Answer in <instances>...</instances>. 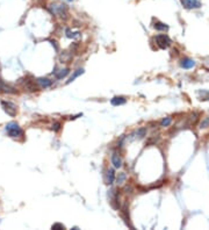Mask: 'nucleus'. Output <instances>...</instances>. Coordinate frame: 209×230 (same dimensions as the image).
Segmentation results:
<instances>
[{"mask_svg": "<svg viewBox=\"0 0 209 230\" xmlns=\"http://www.w3.org/2000/svg\"><path fill=\"white\" fill-rule=\"evenodd\" d=\"M37 82L42 87H49L50 85H51V80H49V79H47V78H40Z\"/></svg>", "mask_w": 209, "mask_h": 230, "instance_id": "obj_10", "label": "nucleus"}, {"mask_svg": "<svg viewBox=\"0 0 209 230\" xmlns=\"http://www.w3.org/2000/svg\"><path fill=\"white\" fill-rule=\"evenodd\" d=\"M59 127H61V125H59V123H55V125H53V129L57 131V130L59 129Z\"/></svg>", "mask_w": 209, "mask_h": 230, "instance_id": "obj_20", "label": "nucleus"}, {"mask_svg": "<svg viewBox=\"0 0 209 230\" xmlns=\"http://www.w3.org/2000/svg\"><path fill=\"white\" fill-rule=\"evenodd\" d=\"M6 131L8 133L11 137H18L22 135V130L19 127V125L16 122H10L6 126Z\"/></svg>", "mask_w": 209, "mask_h": 230, "instance_id": "obj_1", "label": "nucleus"}, {"mask_svg": "<svg viewBox=\"0 0 209 230\" xmlns=\"http://www.w3.org/2000/svg\"><path fill=\"white\" fill-rule=\"evenodd\" d=\"M112 164L114 165L115 168H119L122 166V159H121V157L116 152L112 155Z\"/></svg>", "mask_w": 209, "mask_h": 230, "instance_id": "obj_6", "label": "nucleus"}, {"mask_svg": "<svg viewBox=\"0 0 209 230\" xmlns=\"http://www.w3.org/2000/svg\"><path fill=\"white\" fill-rule=\"evenodd\" d=\"M207 127H209V116L208 117H206V119L201 122V125H200V128H207Z\"/></svg>", "mask_w": 209, "mask_h": 230, "instance_id": "obj_17", "label": "nucleus"}, {"mask_svg": "<svg viewBox=\"0 0 209 230\" xmlns=\"http://www.w3.org/2000/svg\"><path fill=\"white\" fill-rule=\"evenodd\" d=\"M0 88H1L2 91L8 92V93H15L14 88H12V87H10V86H6L4 84H0Z\"/></svg>", "mask_w": 209, "mask_h": 230, "instance_id": "obj_15", "label": "nucleus"}, {"mask_svg": "<svg viewBox=\"0 0 209 230\" xmlns=\"http://www.w3.org/2000/svg\"><path fill=\"white\" fill-rule=\"evenodd\" d=\"M114 171L113 170H108V172H107V182L108 184H112V182L114 181Z\"/></svg>", "mask_w": 209, "mask_h": 230, "instance_id": "obj_12", "label": "nucleus"}, {"mask_svg": "<svg viewBox=\"0 0 209 230\" xmlns=\"http://www.w3.org/2000/svg\"><path fill=\"white\" fill-rule=\"evenodd\" d=\"M49 10L51 11V13H53V14H57L62 18L63 16L66 18L67 8L64 4H52V5H50Z\"/></svg>", "mask_w": 209, "mask_h": 230, "instance_id": "obj_2", "label": "nucleus"}, {"mask_svg": "<svg viewBox=\"0 0 209 230\" xmlns=\"http://www.w3.org/2000/svg\"><path fill=\"white\" fill-rule=\"evenodd\" d=\"M126 179H127V176H126V173L124 172H121L119 173V176H117V184H123L124 181H126Z\"/></svg>", "mask_w": 209, "mask_h": 230, "instance_id": "obj_14", "label": "nucleus"}, {"mask_svg": "<svg viewBox=\"0 0 209 230\" xmlns=\"http://www.w3.org/2000/svg\"><path fill=\"white\" fill-rule=\"evenodd\" d=\"M155 28H156L157 30H167L168 27H167L166 24L162 23V22H157V23H155Z\"/></svg>", "mask_w": 209, "mask_h": 230, "instance_id": "obj_13", "label": "nucleus"}, {"mask_svg": "<svg viewBox=\"0 0 209 230\" xmlns=\"http://www.w3.org/2000/svg\"><path fill=\"white\" fill-rule=\"evenodd\" d=\"M194 65H195L194 61H192L190 58H185V59L181 61V66L184 67V69H190V67H193Z\"/></svg>", "mask_w": 209, "mask_h": 230, "instance_id": "obj_8", "label": "nucleus"}, {"mask_svg": "<svg viewBox=\"0 0 209 230\" xmlns=\"http://www.w3.org/2000/svg\"><path fill=\"white\" fill-rule=\"evenodd\" d=\"M156 42L162 49H165L171 44V40L166 35H158L156 37Z\"/></svg>", "mask_w": 209, "mask_h": 230, "instance_id": "obj_4", "label": "nucleus"}, {"mask_svg": "<svg viewBox=\"0 0 209 230\" xmlns=\"http://www.w3.org/2000/svg\"><path fill=\"white\" fill-rule=\"evenodd\" d=\"M83 73H84V69H78L77 71H75V72H73V75H72V76H71V78H70L69 80H67V83H66V84H70V83H72V82H73V80H75V79H76L77 77H79V76H80V75H83Z\"/></svg>", "mask_w": 209, "mask_h": 230, "instance_id": "obj_9", "label": "nucleus"}, {"mask_svg": "<svg viewBox=\"0 0 209 230\" xmlns=\"http://www.w3.org/2000/svg\"><path fill=\"white\" fill-rule=\"evenodd\" d=\"M57 228H61V229H64V225L59 224V223H57V224H53V225H52V229H57Z\"/></svg>", "mask_w": 209, "mask_h": 230, "instance_id": "obj_19", "label": "nucleus"}, {"mask_svg": "<svg viewBox=\"0 0 209 230\" xmlns=\"http://www.w3.org/2000/svg\"><path fill=\"white\" fill-rule=\"evenodd\" d=\"M1 106H2V108L5 110V113H7L10 116H15L16 113H18L16 106L13 102H11V101H1Z\"/></svg>", "mask_w": 209, "mask_h": 230, "instance_id": "obj_3", "label": "nucleus"}, {"mask_svg": "<svg viewBox=\"0 0 209 230\" xmlns=\"http://www.w3.org/2000/svg\"><path fill=\"white\" fill-rule=\"evenodd\" d=\"M67 1H72V0H67Z\"/></svg>", "mask_w": 209, "mask_h": 230, "instance_id": "obj_21", "label": "nucleus"}, {"mask_svg": "<svg viewBox=\"0 0 209 230\" xmlns=\"http://www.w3.org/2000/svg\"><path fill=\"white\" fill-rule=\"evenodd\" d=\"M126 98L123 96H114L112 100H110V104L113 106H120V105H124L126 104Z\"/></svg>", "mask_w": 209, "mask_h": 230, "instance_id": "obj_7", "label": "nucleus"}, {"mask_svg": "<svg viewBox=\"0 0 209 230\" xmlns=\"http://www.w3.org/2000/svg\"><path fill=\"white\" fill-rule=\"evenodd\" d=\"M181 4L186 8H199L201 6L199 0H181Z\"/></svg>", "mask_w": 209, "mask_h": 230, "instance_id": "obj_5", "label": "nucleus"}, {"mask_svg": "<svg viewBox=\"0 0 209 230\" xmlns=\"http://www.w3.org/2000/svg\"><path fill=\"white\" fill-rule=\"evenodd\" d=\"M69 75V70L67 69H64V70H61V72H55V76H56V78H58V79H62V78H64L65 76H67Z\"/></svg>", "mask_w": 209, "mask_h": 230, "instance_id": "obj_11", "label": "nucleus"}, {"mask_svg": "<svg viewBox=\"0 0 209 230\" xmlns=\"http://www.w3.org/2000/svg\"><path fill=\"white\" fill-rule=\"evenodd\" d=\"M172 119L171 117H166V119H164V120L162 121V127H167V126L171 123Z\"/></svg>", "mask_w": 209, "mask_h": 230, "instance_id": "obj_18", "label": "nucleus"}, {"mask_svg": "<svg viewBox=\"0 0 209 230\" xmlns=\"http://www.w3.org/2000/svg\"><path fill=\"white\" fill-rule=\"evenodd\" d=\"M145 134H147V129H145V128H139V129L136 131V135H137L139 138L144 137V136H145Z\"/></svg>", "mask_w": 209, "mask_h": 230, "instance_id": "obj_16", "label": "nucleus"}]
</instances>
